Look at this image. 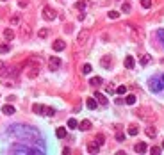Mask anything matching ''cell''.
Listing matches in <instances>:
<instances>
[{
    "instance_id": "obj_4",
    "label": "cell",
    "mask_w": 164,
    "mask_h": 155,
    "mask_svg": "<svg viewBox=\"0 0 164 155\" xmlns=\"http://www.w3.org/2000/svg\"><path fill=\"white\" fill-rule=\"evenodd\" d=\"M150 89L154 93H159L162 89V82H161V77H152L150 79Z\"/></svg>"
},
{
    "instance_id": "obj_1",
    "label": "cell",
    "mask_w": 164,
    "mask_h": 155,
    "mask_svg": "<svg viewBox=\"0 0 164 155\" xmlns=\"http://www.w3.org/2000/svg\"><path fill=\"white\" fill-rule=\"evenodd\" d=\"M7 134L20 137V139H29V141H31V137H39V132L36 128H32V127H27V125H11Z\"/></svg>"
},
{
    "instance_id": "obj_23",
    "label": "cell",
    "mask_w": 164,
    "mask_h": 155,
    "mask_svg": "<svg viewBox=\"0 0 164 155\" xmlns=\"http://www.w3.org/2000/svg\"><path fill=\"white\" fill-rule=\"evenodd\" d=\"M38 73H39V68H38V66H34V68H31V72L27 73V75H29V79H36V77H38Z\"/></svg>"
},
{
    "instance_id": "obj_42",
    "label": "cell",
    "mask_w": 164,
    "mask_h": 155,
    "mask_svg": "<svg viewBox=\"0 0 164 155\" xmlns=\"http://www.w3.org/2000/svg\"><path fill=\"white\" fill-rule=\"evenodd\" d=\"M11 23H13V25L20 23V18H18V16H11Z\"/></svg>"
},
{
    "instance_id": "obj_30",
    "label": "cell",
    "mask_w": 164,
    "mask_h": 155,
    "mask_svg": "<svg viewBox=\"0 0 164 155\" xmlns=\"http://www.w3.org/2000/svg\"><path fill=\"white\" fill-rule=\"evenodd\" d=\"M91 64H84V66H82V73H84V75H88V73H91Z\"/></svg>"
},
{
    "instance_id": "obj_10",
    "label": "cell",
    "mask_w": 164,
    "mask_h": 155,
    "mask_svg": "<svg viewBox=\"0 0 164 155\" xmlns=\"http://www.w3.org/2000/svg\"><path fill=\"white\" fill-rule=\"evenodd\" d=\"M20 34H21L23 39H27V38L31 36V27H29V25H21V27H20Z\"/></svg>"
},
{
    "instance_id": "obj_29",
    "label": "cell",
    "mask_w": 164,
    "mask_h": 155,
    "mask_svg": "<svg viewBox=\"0 0 164 155\" xmlns=\"http://www.w3.org/2000/svg\"><path fill=\"white\" fill-rule=\"evenodd\" d=\"M95 141H96L98 145L102 146L103 143H105V135H103V134H98V135H96V139H95Z\"/></svg>"
},
{
    "instance_id": "obj_18",
    "label": "cell",
    "mask_w": 164,
    "mask_h": 155,
    "mask_svg": "<svg viewBox=\"0 0 164 155\" xmlns=\"http://www.w3.org/2000/svg\"><path fill=\"white\" fill-rule=\"evenodd\" d=\"M79 128H80V130H84V132H86V130H89V128H91V121H89V120H84V121H80V123H79Z\"/></svg>"
},
{
    "instance_id": "obj_45",
    "label": "cell",
    "mask_w": 164,
    "mask_h": 155,
    "mask_svg": "<svg viewBox=\"0 0 164 155\" xmlns=\"http://www.w3.org/2000/svg\"><path fill=\"white\" fill-rule=\"evenodd\" d=\"M161 82H162V89H164V73L161 75Z\"/></svg>"
},
{
    "instance_id": "obj_19",
    "label": "cell",
    "mask_w": 164,
    "mask_h": 155,
    "mask_svg": "<svg viewBox=\"0 0 164 155\" xmlns=\"http://www.w3.org/2000/svg\"><path fill=\"white\" fill-rule=\"evenodd\" d=\"M4 38H6L7 41L14 39V31H13V29H6V31H4Z\"/></svg>"
},
{
    "instance_id": "obj_7",
    "label": "cell",
    "mask_w": 164,
    "mask_h": 155,
    "mask_svg": "<svg viewBox=\"0 0 164 155\" xmlns=\"http://www.w3.org/2000/svg\"><path fill=\"white\" fill-rule=\"evenodd\" d=\"M100 64H102V68H105V70H111L113 68V55H103L102 59H100Z\"/></svg>"
},
{
    "instance_id": "obj_46",
    "label": "cell",
    "mask_w": 164,
    "mask_h": 155,
    "mask_svg": "<svg viewBox=\"0 0 164 155\" xmlns=\"http://www.w3.org/2000/svg\"><path fill=\"white\" fill-rule=\"evenodd\" d=\"M162 150H164V143H162Z\"/></svg>"
},
{
    "instance_id": "obj_14",
    "label": "cell",
    "mask_w": 164,
    "mask_h": 155,
    "mask_svg": "<svg viewBox=\"0 0 164 155\" xmlns=\"http://www.w3.org/2000/svg\"><path fill=\"white\" fill-rule=\"evenodd\" d=\"M2 113L6 114V116H11V114H14L16 111H14V107H13V105L7 103V105H4V107H2Z\"/></svg>"
},
{
    "instance_id": "obj_35",
    "label": "cell",
    "mask_w": 164,
    "mask_h": 155,
    "mask_svg": "<svg viewBox=\"0 0 164 155\" xmlns=\"http://www.w3.org/2000/svg\"><path fill=\"white\" fill-rule=\"evenodd\" d=\"M141 64H143V66H146V64H148V62H150V55H143V57H141Z\"/></svg>"
},
{
    "instance_id": "obj_39",
    "label": "cell",
    "mask_w": 164,
    "mask_h": 155,
    "mask_svg": "<svg viewBox=\"0 0 164 155\" xmlns=\"http://www.w3.org/2000/svg\"><path fill=\"white\" fill-rule=\"evenodd\" d=\"M116 141H120V143H121V141H125V134L118 132V134H116Z\"/></svg>"
},
{
    "instance_id": "obj_32",
    "label": "cell",
    "mask_w": 164,
    "mask_h": 155,
    "mask_svg": "<svg viewBox=\"0 0 164 155\" xmlns=\"http://www.w3.org/2000/svg\"><path fill=\"white\" fill-rule=\"evenodd\" d=\"M116 93H118V94H125V93H127V86H118Z\"/></svg>"
},
{
    "instance_id": "obj_22",
    "label": "cell",
    "mask_w": 164,
    "mask_h": 155,
    "mask_svg": "<svg viewBox=\"0 0 164 155\" xmlns=\"http://www.w3.org/2000/svg\"><path fill=\"white\" fill-rule=\"evenodd\" d=\"M137 132H139V128H137L136 125H130V127L127 128V134L129 135H137Z\"/></svg>"
},
{
    "instance_id": "obj_34",
    "label": "cell",
    "mask_w": 164,
    "mask_h": 155,
    "mask_svg": "<svg viewBox=\"0 0 164 155\" xmlns=\"http://www.w3.org/2000/svg\"><path fill=\"white\" fill-rule=\"evenodd\" d=\"M45 114H47V116H54V114H55V109H52V107H45Z\"/></svg>"
},
{
    "instance_id": "obj_3",
    "label": "cell",
    "mask_w": 164,
    "mask_h": 155,
    "mask_svg": "<svg viewBox=\"0 0 164 155\" xmlns=\"http://www.w3.org/2000/svg\"><path fill=\"white\" fill-rule=\"evenodd\" d=\"M88 39H89V31H88V29H82V31L79 32V36H77V45H79V46H84V45L88 43Z\"/></svg>"
},
{
    "instance_id": "obj_11",
    "label": "cell",
    "mask_w": 164,
    "mask_h": 155,
    "mask_svg": "<svg viewBox=\"0 0 164 155\" xmlns=\"http://www.w3.org/2000/svg\"><path fill=\"white\" fill-rule=\"evenodd\" d=\"M98 150H100V145H98L96 141H91V143L88 145V152H89V153H96Z\"/></svg>"
},
{
    "instance_id": "obj_13",
    "label": "cell",
    "mask_w": 164,
    "mask_h": 155,
    "mask_svg": "<svg viewBox=\"0 0 164 155\" xmlns=\"http://www.w3.org/2000/svg\"><path fill=\"white\" fill-rule=\"evenodd\" d=\"M95 98H96V102L100 103V105H107V98H105V94H102V93H95Z\"/></svg>"
},
{
    "instance_id": "obj_25",
    "label": "cell",
    "mask_w": 164,
    "mask_h": 155,
    "mask_svg": "<svg viewBox=\"0 0 164 155\" xmlns=\"http://www.w3.org/2000/svg\"><path fill=\"white\" fill-rule=\"evenodd\" d=\"M55 135H57L59 139H62V137H66V128H64V127H59V128L55 130Z\"/></svg>"
},
{
    "instance_id": "obj_41",
    "label": "cell",
    "mask_w": 164,
    "mask_h": 155,
    "mask_svg": "<svg viewBox=\"0 0 164 155\" xmlns=\"http://www.w3.org/2000/svg\"><path fill=\"white\" fill-rule=\"evenodd\" d=\"M18 6H20V7H27V6H29V0H20Z\"/></svg>"
},
{
    "instance_id": "obj_8",
    "label": "cell",
    "mask_w": 164,
    "mask_h": 155,
    "mask_svg": "<svg viewBox=\"0 0 164 155\" xmlns=\"http://www.w3.org/2000/svg\"><path fill=\"white\" fill-rule=\"evenodd\" d=\"M48 66H50V70H57V68L61 66V59H59L57 55H52V57H48Z\"/></svg>"
},
{
    "instance_id": "obj_26",
    "label": "cell",
    "mask_w": 164,
    "mask_h": 155,
    "mask_svg": "<svg viewBox=\"0 0 164 155\" xmlns=\"http://www.w3.org/2000/svg\"><path fill=\"white\" fill-rule=\"evenodd\" d=\"M89 84H91V86H95V87H96V86H100V84H103V80H102V79H100V77H93L91 80H89Z\"/></svg>"
},
{
    "instance_id": "obj_28",
    "label": "cell",
    "mask_w": 164,
    "mask_h": 155,
    "mask_svg": "<svg viewBox=\"0 0 164 155\" xmlns=\"http://www.w3.org/2000/svg\"><path fill=\"white\" fill-rule=\"evenodd\" d=\"M75 7H77V9H80V11H84L86 7H88V2L80 0V2H77V4H75Z\"/></svg>"
},
{
    "instance_id": "obj_15",
    "label": "cell",
    "mask_w": 164,
    "mask_h": 155,
    "mask_svg": "<svg viewBox=\"0 0 164 155\" xmlns=\"http://www.w3.org/2000/svg\"><path fill=\"white\" fill-rule=\"evenodd\" d=\"M144 132H146V135H148V137H155V135H157V128H155V127H152V125H148V127L144 128Z\"/></svg>"
},
{
    "instance_id": "obj_37",
    "label": "cell",
    "mask_w": 164,
    "mask_h": 155,
    "mask_svg": "<svg viewBox=\"0 0 164 155\" xmlns=\"http://www.w3.org/2000/svg\"><path fill=\"white\" fill-rule=\"evenodd\" d=\"M118 16H120V13H118V11H111V13H109V18H111V20H116Z\"/></svg>"
},
{
    "instance_id": "obj_9",
    "label": "cell",
    "mask_w": 164,
    "mask_h": 155,
    "mask_svg": "<svg viewBox=\"0 0 164 155\" xmlns=\"http://www.w3.org/2000/svg\"><path fill=\"white\" fill-rule=\"evenodd\" d=\"M52 48L55 52H62L64 48H66V43L62 41V39H57V41H54V45H52Z\"/></svg>"
},
{
    "instance_id": "obj_6",
    "label": "cell",
    "mask_w": 164,
    "mask_h": 155,
    "mask_svg": "<svg viewBox=\"0 0 164 155\" xmlns=\"http://www.w3.org/2000/svg\"><path fill=\"white\" fill-rule=\"evenodd\" d=\"M130 36H132L134 41H141L143 39V31L136 25H130Z\"/></svg>"
},
{
    "instance_id": "obj_31",
    "label": "cell",
    "mask_w": 164,
    "mask_h": 155,
    "mask_svg": "<svg viewBox=\"0 0 164 155\" xmlns=\"http://www.w3.org/2000/svg\"><path fill=\"white\" fill-rule=\"evenodd\" d=\"M9 50H11L9 45H0V54H7Z\"/></svg>"
},
{
    "instance_id": "obj_44",
    "label": "cell",
    "mask_w": 164,
    "mask_h": 155,
    "mask_svg": "<svg viewBox=\"0 0 164 155\" xmlns=\"http://www.w3.org/2000/svg\"><path fill=\"white\" fill-rule=\"evenodd\" d=\"M107 93H114V87H113V86H107Z\"/></svg>"
},
{
    "instance_id": "obj_27",
    "label": "cell",
    "mask_w": 164,
    "mask_h": 155,
    "mask_svg": "<svg viewBox=\"0 0 164 155\" xmlns=\"http://www.w3.org/2000/svg\"><path fill=\"white\" fill-rule=\"evenodd\" d=\"M77 127H79L77 120H75V118H70V120H68V128H77Z\"/></svg>"
},
{
    "instance_id": "obj_17",
    "label": "cell",
    "mask_w": 164,
    "mask_h": 155,
    "mask_svg": "<svg viewBox=\"0 0 164 155\" xmlns=\"http://www.w3.org/2000/svg\"><path fill=\"white\" fill-rule=\"evenodd\" d=\"M32 111L36 114H45V105H41V103H34L32 105Z\"/></svg>"
},
{
    "instance_id": "obj_43",
    "label": "cell",
    "mask_w": 164,
    "mask_h": 155,
    "mask_svg": "<svg viewBox=\"0 0 164 155\" xmlns=\"http://www.w3.org/2000/svg\"><path fill=\"white\" fill-rule=\"evenodd\" d=\"M150 152H152L154 155H157V153H161V148H159V146H154V148H152Z\"/></svg>"
},
{
    "instance_id": "obj_12",
    "label": "cell",
    "mask_w": 164,
    "mask_h": 155,
    "mask_svg": "<svg viewBox=\"0 0 164 155\" xmlns=\"http://www.w3.org/2000/svg\"><path fill=\"white\" fill-rule=\"evenodd\" d=\"M134 66H136V61H134V57H132V55H127V57H125V68L132 70Z\"/></svg>"
},
{
    "instance_id": "obj_24",
    "label": "cell",
    "mask_w": 164,
    "mask_h": 155,
    "mask_svg": "<svg viewBox=\"0 0 164 155\" xmlns=\"http://www.w3.org/2000/svg\"><path fill=\"white\" fill-rule=\"evenodd\" d=\"M136 100H137V98H136V94H129V96H125V103H127V105H134Z\"/></svg>"
},
{
    "instance_id": "obj_16",
    "label": "cell",
    "mask_w": 164,
    "mask_h": 155,
    "mask_svg": "<svg viewBox=\"0 0 164 155\" xmlns=\"http://www.w3.org/2000/svg\"><path fill=\"white\" fill-rule=\"evenodd\" d=\"M134 150H136L137 153H144V152L148 150V146H146V143H137V145L134 146Z\"/></svg>"
},
{
    "instance_id": "obj_21",
    "label": "cell",
    "mask_w": 164,
    "mask_h": 155,
    "mask_svg": "<svg viewBox=\"0 0 164 155\" xmlns=\"http://www.w3.org/2000/svg\"><path fill=\"white\" fill-rule=\"evenodd\" d=\"M86 105L89 107V109H96V105H98V102H96V98H88V102H86Z\"/></svg>"
},
{
    "instance_id": "obj_20",
    "label": "cell",
    "mask_w": 164,
    "mask_h": 155,
    "mask_svg": "<svg viewBox=\"0 0 164 155\" xmlns=\"http://www.w3.org/2000/svg\"><path fill=\"white\" fill-rule=\"evenodd\" d=\"M4 77H7V66H6V62L0 61V79H4Z\"/></svg>"
},
{
    "instance_id": "obj_2",
    "label": "cell",
    "mask_w": 164,
    "mask_h": 155,
    "mask_svg": "<svg viewBox=\"0 0 164 155\" xmlns=\"http://www.w3.org/2000/svg\"><path fill=\"white\" fill-rule=\"evenodd\" d=\"M11 153H41L43 148H34V146H25V145H14L9 148Z\"/></svg>"
},
{
    "instance_id": "obj_33",
    "label": "cell",
    "mask_w": 164,
    "mask_h": 155,
    "mask_svg": "<svg viewBox=\"0 0 164 155\" xmlns=\"http://www.w3.org/2000/svg\"><path fill=\"white\" fill-rule=\"evenodd\" d=\"M157 36H159V39H161V43H162V46H164V29H159Z\"/></svg>"
},
{
    "instance_id": "obj_47",
    "label": "cell",
    "mask_w": 164,
    "mask_h": 155,
    "mask_svg": "<svg viewBox=\"0 0 164 155\" xmlns=\"http://www.w3.org/2000/svg\"><path fill=\"white\" fill-rule=\"evenodd\" d=\"M4 2H7V0H4Z\"/></svg>"
},
{
    "instance_id": "obj_40",
    "label": "cell",
    "mask_w": 164,
    "mask_h": 155,
    "mask_svg": "<svg viewBox=\"0 0 164 155\" xmlns=\"http://www.w3.org/2000/svg\"><path fill=\"white\" fill-rule=\"evenodd\" d=\"M121 11H123V13H129V11H130V4H123Z\"/></svg>"
},
{
    "instance_id": "obj_5",
    "label": "cell",
    "mask_w": 164,
    "mask_h": 155,
    "mask_svg": "<svg viewBox=\"0 0 164 155\" xmlns=\"http://www.w3.org/2000/svg\"><path fill=\"white\" fill-rule=\"evenodd\" d=\"M43 18L47 21H52V20H55L57 18V13H55V9H52V7H43Z\"/></svg>"
},
{
    "instance_id": "obj_36",
    "label": "cell",
    "mask_w": 164,
    "mask_h": 155,
    "mask_svg": "<svg viewBox=\"0 0 164 155\" xmlns=\"http://www.w3.org/2000/svg\"><path fill=\"white\" fill-rule=\"evenodd\" d=\"M141 6H143L144 9H148V7L152 6V0H141Z\"/></svg>"
},
{
    "instance_id": "obj_38",
    "label": "cell",
    "mask_w": 164,
    "mask_h": 155,
    "mask_svg": "<svg viewBox=\"0 0 164 155\" xmlns=\"http://www.w3.org/2000/svg\"><path fill=\"white\" fill-rule=\"evenodd\" d=\"M38 36H39V38H47V36H48V31H47V29H41V31L38 32Z\"/></svg>"
}]
</instances>
